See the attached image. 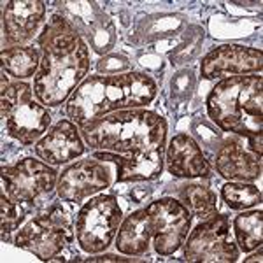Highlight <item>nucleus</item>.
<instances>
[{
	"label": "nucleus",
	"mask_w": 263,
	"mask_h": 263,
	"mask_svg": "<svg viewBox=\"0 0 263 263\" xmlns=\"http://www.w3.org/2000/svg\"><path fill=\"white\" fill-rule=\"evenodd\" d=\"M42 60L33 76V95L46 107H58L86 79L90 48L62 16H53L39 37Z\"/></svg>",
	"instance_id": "f257e3e1"
},
{
	"label": "nucleus",
	"mask_w": 263,
	"mask_h": 263,
	"mask_svg": "<svg viewBox=\"0 0 263 263\" xmlns=\"http://www.w3.org/2000/svg\"><path fill=\"white\" fill-rule=\"evenodd\" d=\"M155 79L142 72L90 76L76 88L67 104V116L78 126L116 111L142 109L156 99Z\"/></svg>",
	"instance_id": "f03ea898"
},
{
	"label": "nucleus",
	"mask_w": 263,
	"mask_h": 263,
	"mask_svg": "<svg viewBox=\"0 0 263 263\" xmlns=\"http://www.w3.org/2000/svg\"><path fill=\"white\" fill-rule=\"evenodd\" d=\"M207 114L223 132L248 139L249 149L261 156L263 79L260 74L232 76L219 81L205 100Z\"/></svg>",
	"instance_id": "7ed1b4c3"
},
{
	"label": "nucleus",
	"mask_w": 263,
	"mask_h": 263,
	"mask_svg": "<svg viewBox=\"0 0 263 263\" xmlns=\"http://www.w3.org/2000/svg\"><path fill=\"white\" fill-rule=\"evenodd\" d=\"M81 137L91 149L139 155L165 146L167 121L146 109H126L84 125Z\"/></svg>",
	"instance_id": "20e7f679"
},
{
	"label": "nucleus",
	"mask_w": 263,
	"mask_h": 263,
	"mask_svg": "<svg viewBox=\"0 0 263 263\" xmlns=\"http://www.w3.org/2000/svg\"><path fill=\"white\" fill-rule=\"evenodd\" d=\"M0 107L7 135L23 146L35 144L51 125L49 111L33 100V88L28 83H12L2 88Z\"/></svg>",
	"instance_id": "39448f33"
},
{
	"label": "nucleus",
	"mask_w": 263,
	"mask_h": 263,
	"mask_svg": "<svg viewBox=\"0 0 263 263\" xmlns=\"http://www.w3.org/2000/svg\"><path fill=\"white\" fill-rule=\"evenodd\" d=\"M121 207L114 195H97L76 216L74 232L79 248L88 254L104 253L116 239L121 224Z\"/></svg>",
	"instance_id": "423d86ee"
},
{
	"label": "nucleus",
	"mask_w": 263,
	"mask_h": 263,
	"mask_svg": "<svg viewBox=\"0 0 263 263\" xmlns=\"http://www.w3.org/2000/svg\"><path fill=\"white\" fill-rule=\"evenodd\" d=\"M70 242V213L67 207L54 203L46 213L32 218L20 228L14 244L35 254L42 261H51Z\"/></svg>",
	"instance_id": "0eeeda50"
},
{
	"label": "nucleus",
	"mask_w": 263,
	"mask_h": 263,
	"mask_svg": "<svg viewBox=\"0 0 263 263\" xmlns=\"http://www.w3.org/2000/svg\"><path fill=\"white\" fill-rule=\"evenodd\" d=\"M182 246V258L186 261L233 263L239 258V248L230 230V219L224 214H216L198 223Z\"/></svg>",
	"instance_id": "6e6552de"
},
{
	"label": "nucleus",
	"mask_w": 263,
	"mask_h": 263,
	"mask_svg": "<svg viewBox=\"0 0 263 263\" xmlns=\"http://www.w3.org/2000/svg\"><path fill=\"white\" fill-rule=\"evenodd\" d=\"M0 172L2 195L23 205L48 197L58 182V172L53 167L33 158H23L7 167L4 165Z\"/></svg>",
	"instance_id": "1a4fd4ad"
},
{
	"label": "nucleus",
	"mask_w": 263,
	"mask_h": 263,
	"mask_svg": "<svg viewBox=\"0 0 263 263\" xmlns=\"http://www.w3.org/2000/svg\"><path fill=\"white\" fill-rule=\"evenodd\" d=\"M151 224L153 248L160 256L179 251L192 228V213L181 200L163 197L146 205Z\"/></svg>",
	"instance_id": "9d476101"
},
{
	"label": "nucleus",
	"mask_w": 263,
	"mask_h": 263,
	"mask_svg": "<svg viewBox=\"0 0 263 263\" xmlns=\"http://www.w3.org/2000/svg\"><path fill=\"white\" fill-rule=\"evenodd\" d=\"M111 184V171L105 162L86 158L69 165L58 176L57 193L63 202L81 203Z\"/></svg>",
	"instance_id": "9b49d317"
},
{
	"label": "nucleus",
	"mask_w": 263,
	"mask_h": 263,
	"mask_svg": "<svg viewBox=\"0 0 263 263\" xmlns=\"http://www.w3.org/2000/svg\"><path fill=\"white\" fill-rule=\"evenodd\" d=\"M263 67V53L260 49L239 44H224L203 57L200 74L203 79H216L223 76L260 74Z\"/></svg>",
	"instance_id": "f8f14e48"
},
{
	"label": "nucleus",
	"mask_w": 263,
	"mask_h": 263,
	"mask_svg": "<svg viewBox=\"0 0 263 263\" xmlns=\"http://www.w3.org/2000/svg\"><path fill=\"white\" fill-rule=\"evenodd\" d=\"M84 146L78 125L70 120H62L35 142V155L48 165H63L81 156Z\"/></svg>",
	"instance_id": "ddd939ff"
},
{
	"label": "nucleus",
	"mask_w": 263,
	"mask_h": 263,
	"mask_svg": "<svg viewBox=\"0 0 263 263\" xmlns=\"http://www.w3.org/2000/svg\"><path fill=\"white\" fill-rule=\"evenodd\" d=\"M46 16V4L39 0H12L6 4L2 16L4 42L21 46L39 32Z\"/></svg>",
	"instance_id": "4468645a"
},
{
	"label": "nucleus",
	"mask_w": 263,
	"mask_h": 263,
	"mask_svg": "<svg viewBox=\"0 0 263 263\" xmlns=\"http://www.w3.org/2000/svg\"><path fill=\"white\" fill-rule=\"evenodd\" d=\"M165 146L139 155H118L111 151H97L93 158L112 163L116 167L118 182L153 181L158 179L165 163Z\"/></svg>",
	"instance_id": "2eb2a0df"
},
{
	"label": "nucleus",
	"mask_w": 263,
	"mask_h": 263,
	"mask_svg": "<svg viewBox=\"0 0 263 263\" xmlns=\"http://www.w3.org/2000/svg\"><path fill=\"white\" fill-rule=\"evenodd\" d=\"M214 162L216 171L233 182H253L261 176V156L237 141L223 144Z\"/></svg>",
	"instance_id": "dca6fc26"
},
{
	"label": "nucleus",
	"mask_w": 263,
	"mask_h": 263,
	"mask_svg": "<svg viewBox=\"0 0 263 263\" xmlns=\"http://www.w3.org/2000/svg\"><path fill=\"white\" fill-rule=\"evenodd\" d=\"M167 171L176 177H207L209 176V163L200 146L190 135L179 134L174 135L165 151Z\"/></svg>",
	"instance_id": "f3484780"
},
{
	"label": "nucleus",
	"mask_w": 263,
	"mask_h": 263,
	"mask_svg": "<svg viewBox=\"0 0 263 263\" xmlns=\"http://www.w3.org/2000/svg\"><path fill=\"white\" fill-rule=\"evenodd\" d=\"M151 224L146 207L139 209L120 224L116 233V249L125 256H142L149 251L151 246Z\"/></svg>",
	"instance_id": "a211bd4d"
},
{
	"label": "nucleus",
	"mask_w": 263,
	"mask_h": 263,
	"mask_svg": "<svg viewBox=\"0 0 263 263\" xmlns=\"http://www.w3.org/2000/svg\"><path fill=\"white\" fill-rule=\"evenodd\" d=\"M2 72L16 79H27L37 74L41 65V53L32 46H12L0 53Z\"/></svg>",
	"instance_id": "6ab92c4d"
},
{
	"label": "nucleus",
	"mask_w": 263,
	"mask_h": 263,
	"mask_svg": "<svg viewBox=\"0 0 263 263\" xmlns=\"http://www.w3.org/2000/svg\"><path fill=\"white\" fill-rule=\"evenodd\" d=\"M233 233L240 251L251 253L263 242V213L260 209L244 211L233 219Z\"/></svg>",
	"instance_id": "aec40b11"
},
{
	"label": "nucleus",
	"mask_w": 263,
	"mask_h": 263,
	"mask_svg": "<svg viewBox=\"0 0 263 263\" xmlns=\"http://www.w3.org/2000/svg\"><path fill=\"white\" fill-rule=\"evenodd\" d=\"M181 202L188 207L190 213L198 219H209L218 214L216 193L202 184H188L179 192Z\"/></svg>",
	"instance_id": "412c9836"
},
{
	"label": "nucleus",
	"mask_w": 263,
	"mask_h": 263,
	"mask_svg": "<svg viewBox=\"0 0 263 263\" xmlns=\"http://www.w3.org/2000/svg\"><path fill=\"white\" fill-rule=\"evenodd\" d=\"M221 198L230 209L246 211L261 203V192L249 182H227L221 188Z\"/></svg>",
	"instance_id": "4be33fe9"
},
{
	"label": "nucleus",
	"mask_w": 263,
	"mask_h": 263,
	"mask_svg": "<svg viewBox=\"0 0 263 263\" xmlns=\"http://www.w3.org/2000/svg\"><path fill=\"white\" fill-rule=\"evenodd\" d=\"M25 209L23 203L14 202L7 198L6 195H0V228H2V240L7 239V235L18 230L20 224L25 221Z\"/></svg>",
	"instance_id": "5701e85b"
},
{
	"label": "nucleus",
	"mask_w": 263,
	"mask_h": 263,
	"mask_svg": "<svg viewBox=\"0 0 263 263\" xmlns=\"http://www.w3.org/2000/svg\"><path fill=\"white\" fill-rule=\"evenodd\" d=\"M130 258H121L116 254H104V256H95V258H88L86 261H128Z\"/></svg>",
	"instance_id": "b1692460"
},
{
	"label": "nucleus",
	"mask_w": 263,
	"mask_h": 263,
	"mask_svg": "<svg viewBox=\"0 0 263 263\" xmlns=\"http://www.w3.org/2000/svg\"><path fill=\"white\" fill-rule=\"evenodd\" d=\"M263 258H261V248H258V253L256 254H253V256H249V258H246V263H251V261H261Z\"/></svg>",
	"instance_id": "393cba45"
}]
</instances>
